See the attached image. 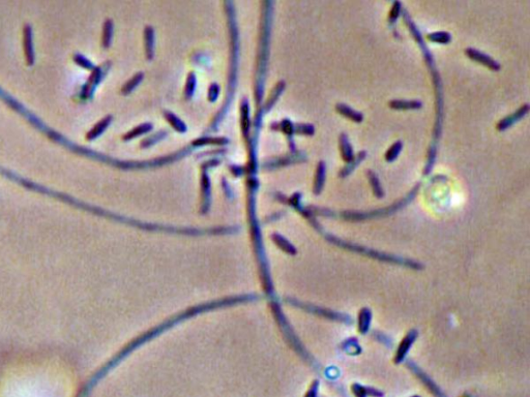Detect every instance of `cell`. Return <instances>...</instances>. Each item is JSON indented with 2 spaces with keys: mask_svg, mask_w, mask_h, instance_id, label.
Masks as SVG:
<instances>
[{
  "mask_svg": "<svg viewBox=\"0 0 530 397\" xmlns=\"http://www.w3.org/2000/svg\"><path fill=\"white\" fill-rule=\"evenodd\" d=\"M427 38L428 40L433 41V43L448 44V43H451L452 35L450 32H446V31H437V32L429 33L427 35Z\"/></svg>",
  "mask_w": 530,
  "mask_h": 397,
  "instance_id": "obj_12",
  "label": "cell"
},
{
  "mask_svg": "<svg viewBox=\"0 0 530 397\" xmlns=\"http://www.w3.org/2000/svg\"><path fill=\"white\" fill-rule=\"evenodd\" d=\"M339 147H340V152H341V156L343 158L344 161L346 162H350L353 158H354V152H353V148L352 146L349 142V139H348V136L346 134H341L340 137H339Z\"/></svg>",
  "mask_w": 530,
  "mask_h": 397,
  "instance_id": "obj_5",
  "label": "cell"
},
{
  "mask_svg": "<svg viewBox=\"0 0 530 397\" xmlns=\"http://www.w3.org/2000/svg\"><path fill=\"white\" fill-rule=\"evenodd\" d=\"M389 106L393 110H419L422 107V102L417 99L405 100V99H393L389 102Z\"/></svg>",
  "mask_w": 530,
  "mask_h": 397,
  "instance_id": "obj_6",
  "label": "cell"
},
{
  "mask_svg": "<svg viewBox=\"0 0 530 397\" xmlns=\"http://www.w3.org/2000/svg\"><path fill=\"white\" fill-rule=\"evenodd\" d=\"M402 149H403V142L402 141L395 142L391 146V147L389 148V150L385 152V160L389 161V162H392V161L396 160V158L398 157V155L400 154Z\"/></svg>",
  "mask_w": 530,
  "mask_h": 397,
  "instance_id": "obj_14",
  "label": "cell"
},
{
  "mask_svg": "<svg viewBox=\"0 0 530 397\" xmlns=\"http://www.w3.org/2000/svg\"><path fill=\"white\" fill-rule=\"evenodd\" d=\"M336 111L343 115L345 118H348L355 123H360L363 120V115L360 112L353 110L351 107L345 103H337Z\"/></svg>",
  "mask_w": 530,
  "mask_h": 397,
  "instance_id": "obj_8",
  "label": "cell"
},
{
  "mask_svg": "<svg viewBox=\"0 0 530 397\" xmlns=\"http://www.w3.org/2000/svg\"><path fill=\"white\" fill-rule=\"evenodd\" d=\"M528 112H529V104H528V103H525V104H523V106H521V107H520L515 113H513V114H511V115L506 116L505 118L501 119V120L497 123L496 129H497L499 132H503V131H505L506 129L511 128L514 123H516L517 121L521 120V119H522V118H523Z\"/></svg>",
  "mask_w": 530,
  "mask_h": 397,
  "instance_id": "obj_4",
  "label": "cell"
},
{
  "mask_svg": "<svg viewBox=\"0 0 530 397\" xmlns=\"http://www.w3.org/2000/svg\"><path fill=\"white\" fill-rule=\"evenodd\" d=\"M419 186H420V183H417L411 190V192L407 195V197L403 198L401 201L395 203L394 205L390 207L378 209V210H374L371 212H350V211L348 212L347 211V212L343 213V217H345L346 219H350V220H361V219L380 217V216H385V215H390L392 213H395L397 210H399V209L403 208L404 206L410 203L412 199H414V197L417 194V191L419 190Z\"/></svg>",
  "mask_w": 530,
  "mask_h": 397,
  "instance_id": "obj_2",
  "label": "cell"
},
{
  "mask_svg": "<svg viewBox=\"0 0 530 397\" xmlns=\"http://www.w3.org/2000/svg\"><path fill=\"white\" fill-rule=\"evenodd\" d=\"M370 321H371V312L369 311V309H366V308L361 309L359 313V320H358L359 322L358 329L360 333H365L366 331H368L369 326H370Z\"/></svg>",
  "mask_w": 530,
  "mask_h": 397,
  "instance_id": "obj_13",
  "label": "cell"
},
{
  "mask_svg": "<svg viewBox=\"0 0 530 397\" xmlns=\"http://www.w3.org/2000/svg\"><path fill=\"white\" fill-rule=\"evenodd\" d=\"M465 54L471 60L479 62V64L485 66L486 68H488L489 70H491L493 72H498L501 69L500 65L491 56H489L483 52H480L479 50L474 48H467L465 50Z\"/></svg>",
  "mask_w": 530,
  "mask_h": 397,
  "instance_id": "obj_3",
  "label": "cell"
},
{
  "mask_svg": "<svg viewBox=\"0 0 530 397\" xmlns=\"http://www.w3.org/2000/svg\"><path fill=\"white\" fill-rule=\"evenodd\" d=\"M415 337H416V332L414 331H411L410 333L407 334V335L404 337V339L402 341L397 353H396V359L395 361L396 362H400L403 360V358L405 357V355L408 353L411 345L414 343L415 341Z\"/></svg>",
  "mask_w": 530,
  "mask_h": 397,
  "instance_id": "obj_7",
  "label": "cell"
},
{
  "mask_svg": "<svg viewBox=\"0 0 530 397\" xmlns=\"http://www.w3.org/2000/svg\"><path fill=\"white\" fill-rule=\"evenodd\" d=\"M402 14H403L404 22L406 23L407 27H408V29L410 30L411 35L416 40V43L418 44V46H419V48L421 50V53H422L425 61H426V65H427L428 69L430 70L431 77H432V80H433V85H434V89H435V97H436V121H435L434 133H433V138H434V143L433 144L437 145V140L439 139V137L441 135L442 121H443V92H442L441 79H440L439 73L437 71L433 55L430 52L429 48H428V46L426 45L425 40H423V37H422L419 29L416 27L415 23L411 20L408 12H407L406 10H402Z\"/></svg>",
  "mask_w": 530,
  "mask_h": 397,
  "instance_id": "obj_1",
  "label": "cell"
},
{
  "mask_svg": "<svg viewBox=\"0 0 530 397\" xmlns=\"http://www.w3.org/2000/svg\"><path fill=\"white\" fill-rule=\"evenodd\" d=\"M402 4L400 2H395L394 5H393V8L390 12V15H389V22L392 24V25H395V23L397 22V20L400 16V14L402 13Z\"/></svg>",
  "mask_w": 530,
  "mask_h": 397,
  "instance_id": "obj_15",
  "label": "cell"
},
{
  "mask_svg": "<svg viewBox=\"0 0 530 397\" xmlns=\"http://www.w3.org/2000/svg\"><path fill=\"white\" fill-rule=\"evenodd\" d=\"M325 181V163L324 161H320L317 168V174L315 178V184H314V193L320 194L322 187L324 185Z\"/></svg>",
  "mask_w": 530,
  "mask_h": 397,
  "instance_id": "obj_11",
  "label": "cell"
},
{
  "mask_svg": "<svg viewBox=\"0 0 530 397\" xmlns=\"http://www.w3.org/2000/svg\"><path fill=\"white\" fill-rule=\"evenodd\" d=\"M366 176H368V179H369V182H370V185L372 187L374 195L379 199L382 198L384 196V192H383V189H382L378 176L371 170L366 171Z\"/></svg>",
  "mask_w": 530,
  "mask_h": 397,
  "instance_id": "obj_10",
  "label": "cell"
},
{
  "mask_svg": "<svg viewBox=\"0 0 530 397\" xmlns=\"http://www.w3.org/2000/svg\"><path fill=\"white\" fill-rule=\"evenodd\" d=\"M365 156H366V152L365 151H359L356 155H354V158L350 162H348L347 164H346L344 168L339 172V177L345 178V177H347L348 175H350L354 171V169L356 168V166L365 158Z\"/></svg>",
  "mask_w": 530,
  "mask_h": 397,
  "instance_id": "obj_9",
  "label": "cell"
}]
</instances>
